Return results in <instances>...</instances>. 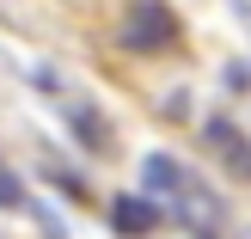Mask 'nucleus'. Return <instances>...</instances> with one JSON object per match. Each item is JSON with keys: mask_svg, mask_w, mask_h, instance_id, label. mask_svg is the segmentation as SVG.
I'll use <instances>...</instances> for the list:
<instances>
[{"mask_svg": "<svg viewBox=\"0 0 251 239\" xmlns=\"http://www.w3.org/2000/svg\"><path fill=\"white\" fill-rule=\"evenodd\" d=\"M172 37H178V19L159 0H141V6L123 12V49H166Z\"/></svg>", "mask_w": 251, "mask_h": 239, "instance_id": "nucleus-1", "label": "nucleus"}, {"mask_svg": "<svg viewBox=\"0 0 251 239\" xmlns=\"http://www.w3.org/2000/svg\"><path fill=\"white\" fill-rule=\"evenodd\" d=\"M110 227L129 233V239H141V233L159 227V209L147 203V196H117V203H110Z\"/></svg>", "mask_w": 251, "mask_h": 239, "instance_id": "nucleus-2", "label": "nucleus"}, {"mask_svg": "<svg viewBox=\"0 0 251 239\" xmlns=\"http://www.w3.org/2000/svg\"><path fill=\"white\" fill-rule=\"evenodd\" d=\"M208 141L227 154V166H233V172H245V178H251V141H245L239 129H233L227 117H215V123H208Z\"/></svg>", "mask_w": 251, "mask_h": 239, "instance_id": "nucleus-3", "label": "nucleus"}, {"mask_svg": "<svg viewBox=\"0 0 251 239\" xmlns=\"http://www.w3.org/2000/svg\"><path fill=\"white\" fill-rule=\"evenodd\" d=\"M141 178H147V190H153V196L184 190V166H178L172 154H147V159H141Z\"/></svg>", "mask_w": 251, "mask_h": 239, "instance_id": "nucleus-4", "label": "nucleus"}, {"mask_svg": "<svg viewBox=\"0 0 251 239\" xmlns=\"http://www.w3.org/2000/svg\"><path fill=\"white\" fill-rule=\"evenodd\" d=\"M68 129L80 135L92 154H104V147H110V129H104V117H98L92 105H74V110H68Z\"/></svg>", "mask_w": 251, "mask_h": 239, "instance_id": "nucleus-5", "label": "nucleus"}, {"mask_svg": "<svg viewBox=\"0 0 251 239\" xmlns=\"http://www.w3.org/2000/svg\"><path fill=\"white\" fill-rule=\"evenodd\" d=\"M0 209H31V203H25V178L6 172V166H0Z\"/></svg>", "mask_w": 251, "mask_h": 239, "instance_id": "nucleus-6", "label": "nucleus"}, {"mask_svg": "<svg viewBox=\"0 0 251 239\" xmlns=\"http://www.w3.org/2000/svg\"><path fill=\"white\" fill-rule=\"evenodd\" d=\"M233 12H239V19H245V25H251V0H233Z\"/></svg>", "mask_w": 251, "mask_h": 239, "instance_id": "nucleus-7", "label": "nucleus"}]
</instances>
